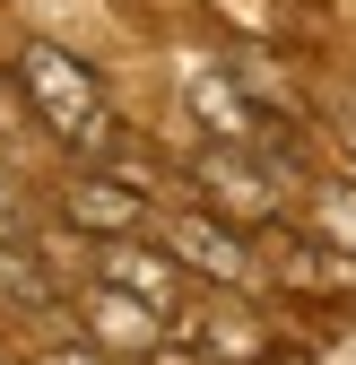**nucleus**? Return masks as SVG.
I'll return each mask as SVG.
<instances>
[{"label": "nucleus", "mask_w": 356, "mask_h": 365, "mask_svg": "<svg viewBox=\"0 0 356 365\" xmlns=\"http://www.w3.org/2000/svg\"><path fill=\"white\" fill-rule=\"evenodd\" d=\"M148 235L183 261V279H209V287H252V244H244V226L235 217H217V209H165V217H148Z\"/></svg>", "instance_id": "3"}, {"label": "nucleus", "mask_w": 356, "mask_h": 365, "mask_svg": "<svg viewBox=\"0 0 356 365\" xmlns=\"http://www.w3.org/2000/svg\"><path fill=\"white\" fill-rule=\"evenodd\" d=\"M9 122H18V105H9V87H0V130H9Z\"/></svg>", "instance_id": "9"}, {"label": "nucleus", "mask_w": 356, "mask_h": 365, "mask_svg": "<svg viewBox=\"0 0 356 365\" xmlns=\"http://www.w3.org/2000/svg\"><path fill=\"white\" fill-rule=\"evenodd\" d=\"M192 192H200V209L235 217V226H270V217L287 209V192H278V165L261 157V148H244V140H217V148H200V157H192Z\"/></svg>", "instance_id": "2"}, {"label": "nucleus", "mask_w": 356, "mask_h": 365, "mask_svg": "<svg viewBox=\"0 0 356 365\" xmlns=\"http://www.w3.org/2000/svg\"><path fill=\"white\" fill-rule=\"evenodd\" d=\"M70 313L87 322V339L96 348H113V356H157L165 339H174V322L157 304H140V296H122L113 279H87L78 296H70Z\"/></svg>", "instance_id": "4"}, {"label": "nucleus", "mask_w": 356, "mask_h": 365, "mask_svg": "<svg viewBox=\"0 0 356 365\" xmlns=\"http://www.w3.org/2000/svg\"><path fill=\"white\" fill-rule=\"evenodd\" d=\"M26 365H105V356H96V348H70V339H61V348H35Z\"/></svg>", "instance_id": "8"}, {"label": "nucleus", "mask_w": 356, "mask_h": 365, "mask_svg": "<svg viewBox=\"0 0 356 365\" xmlns=\"http://www.w3.org/2000/svg\"><path fill=\"white\" fill-rule=\"evenodd\" d=\"M87 252H96V279H113L122 296L157 304L174 322V304H183V261H174L157 235H113V244H87Z\"/></svg>", "instance_id": "6"}, {"label": "nucleus", "mask_w": 356, "mask_h": 365, "mask_svg": "<svg viewBox=\"0 0 356 365\" xmlns=\"http://www.w3.org/2000/svg\"><path fill=\"white\" fill-rule=\"evenodd\" d=\"M18 96L43 122V140L61 148H105L113 140V105H105V78L87 70L61 43H18Z\"/></svg>", "instance_id": "1"}, {"label": "nucleus", "mask_w": 356, "mask_h": 365, "mask_svg": "<svg viewBox=\"0 0 356 365\" xmlns=\"http://www.w3.org/2000/svg\"><path fill=\"white\" fill-rule=\"evenodd\" d=\"M148 192L140 182H122V174H78L61 182V226H78L87 244H113V235H148Z\"/></svg>", "instance_id": "5"}, {"label": "nucleus", "mask_w": 356, "mask_h": 365, "mask_svg": "<svg viewBox=\"0 0 356 365\" xmlns=\"http://www.w3.org/2000/svg\"><path fill=\"white\" fill-rule=\"evenodd\" d=\"M26 244H35V209L9 182V165H0V252H26Z\"/></svg>", "instance_id": "7"}]
</instances>
